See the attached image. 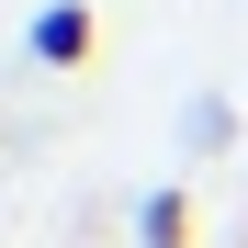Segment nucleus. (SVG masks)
<instances>
[{"instance_id": "f257e3e1", "label": "nucleus", "mask_w": 248, "mask_h": 248, "mask_svg": "<svg viewBox=\"0 0 248 248\" xmlns=\"http://www.w3.org/2000/svg\"><path fill=\"white\" fill-rule=\"evenodd\" d=\"M23 46L46 57V68H91V46H102V12H91V0H46Z\"/></svg>"}, {"instance_id": "f03ea898", "label": "nucleus", "mask_w": 248, "mask_h": 248, "mask_svg": "<svg viewBox=\"0 0 248 248\" xmlns=\"http://www.w3.org/2000/svg\"><path fill=\"white\" fill-rule=\"evenodd\" d=\"M136 248H192V192H181V181H158V192L136 203Z\"/></svg>"}]
</instances>
